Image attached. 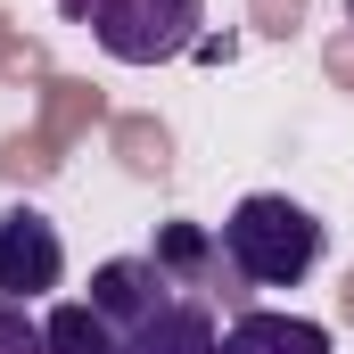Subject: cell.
I'll list each match as a JSON object with an SVG mask.
<instances>
[{
	"instance_id": "6da1fadb",
	"label": "cell",
	"mask_w": 354,
	"mask_h": 354,
	"mask_svg": "<svg viewBox=\"0 0 354 354\" xmlns=\"http://www.w3.org/2000/svg\"><path fill=\"white\" fill-rule=\"evenodd\" d=\"M214 248H223V264L239 272V280H256V288H297L305 272L322 264V223H313L297 198L256 189V198L231 206V223H223Z\"/></svg>"
},
{
	"instance_id": "277c9868",
	"label": "cell",
	"mask_w": 354,
	"mask_h": 354,
	"mask_svg": "<svg viewBox=\"0 0 354 354\" xmlns=\"http://www.w3.org/2000/svg\"><path fill=\"white\" fill-rule=\"evenodd\" d=\"M91 305L132 338L157 305H174V280H165V264L157 256H115V264H99V280H91Z\"/></svg>"
},
{
	"instance_id": "ba28073f",
	"label": "cell",
	"mask_w": 354,
	"mask_h": 354,
	"mask_svg": "<svg viewBox=\"0 0 354 354\" xmlns=\"http://www.w3.org/2000/svg\"><path fill=\"white\" fill-rule=\"evenodd\" d=\"M0 354H50V338H41V322L17 305V297H0Z\"/></svg>"
},
{
	"instance_id": "8992f818",
	"label": "cell",
	"mask_w": 354,
	"mask_h": 354,
	"mask_svg": "<svg viewBox=\"0 0 354 354\" xmlns=\"http://www.w3.org/2000/svg\"><path fill=\"white\" fill-rule=\"evenodd\" d=\"M223 354H330V330L305 313H239L223 330Z\"/></svg>"
},
{
	"instance_id": "9c48e42d",
	"label": "cell",
	"mask_w": 354,
	"mask_h": 354,
	"mask_svg": "<svg viewBox=\"0 0 354 354\" xmlns=\"http://www.w3.org/2000/svg\"><path fill=\"white\" fill-rule=\"evenodd\" d=\"M99 8H107V0H58V17H66V25H99Z\"/></svg>"
},
{
	"instance_id": "7a4b0ae2",
	"label": "cell",
	"mask_w": 354,
	"mask_h": 354,
	"mask_svg": "<svg viewBox=\"0 0 354 354\" xmlns=\"http://www.w3.org/2000/svg\"><path fill=\"white\" fill-rule=\"evenodd\" d=\"M198 25H206V0H107L91 33L115 66H165L198 50Z\"/></svg>"
},
{
	"instance_id": "3957f363",
	"label": "cell",
	"mask_w": 354,
	"mask_h": 354,
	"mask_svg": "<svg viewBox=\"0 0 354 354\" xmlns=\"http://www.w3.org/2000/svg\"><path fill=\"white\" fill-rule=\"evenodd\" d=\"M58 280H66V239H58V223H50L41 206H8V214H0V297L33 305V297H50Z\"/></svg>"
},
{
	"instance_id": "52a82bcc",
	"label": "cell",
	"mask_w": 354,
	"mask_h": 354,
	"mask_svg": "<svg viewBox=\"0 0 354 354\" xmlns=\"http://www.w3.org/2000/svg\"><path fill=\"white\" fill-rule=\"evenodd\" d=\"M41 338H50V354H124V330L99 305H58L41 322Z\"/></svg>"
},
{
	"instance_id": "5b68a950",
	"label": "cell",
	"mask_w": 354,
	"mask_h": 354,
	"mask_svg": "<svg viewBox=\"0 0 354 354\" xmlns=\"http://www.w3.org/2000/svg\"><path fill=\"white\" fill-rule=\"evenodd\" d=\"M124 354H223V330H214V313L198 297H174L124 338Z\"/></svg>"
}]
</instances>
